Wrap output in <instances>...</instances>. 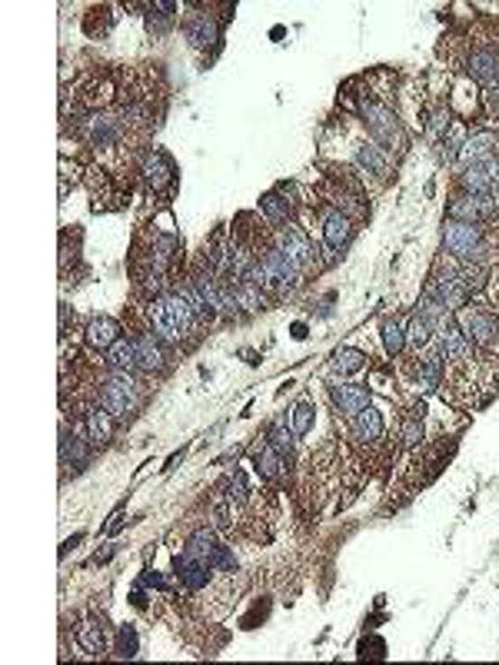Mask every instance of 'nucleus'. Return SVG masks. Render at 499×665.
Instances as JSON below:
<instances>
[{"label":"nucleus","instance_id":"obj_30","mask_svg":"<svg viewBox=\"0 0 499 665\" xmlns=\"http://www.w3.org/2000/svg\"><path fill=\"white\" fill-rule=\"evenodd\" d=\"M114 655L117 659H137L140 655V635L134 625H120L117 629V639H114Z\"/></svg>","mask_w":499,"mask_h":665},{"label":"nucleus","instance_id":"obj_23","mask_svg":"<svg viewBox=\"0 0 499 665\" xmlns=\"http://www.w3.org/2000/svg\"><path fill=\"white\" fill-rule=\"evenodd\" d=\"M104 366L106 370H117V373H140V359H137V349H134V339L120 337L117 343L104 353Z\"/></svg>","mask_w":499,"mask_h":665},{"label":"nucleus","instance_id":"obj_28","mask_svg":"<svg viewBox=\"0 0 499 665\" xmlns=\"http://www.w3.org/2000/svg\"><path fill=\"white\" fill-rule=\"evenodd\" d=\"M383 343H386V353L400 356L406 349V323L403 317H386L383 319Z\"/></svg>","mask_w":499,"mask_h":665},{"label":"nucleus","instance_id":"obj_14","mask_svg":"<svg viewBox=\"0 0 499 665\" xmlns=\"http://www.w3.org/2000/svg\"><path fill=\"white\" fill-rule=\"evenodd\" d=\"M77 649L87 655V659H100V655H106V649H110V629H106V619L104 615H84L80 619V625H77Z\"/></svg>","mask_w":499,"mask_h":665},{"label":"nucleus","instance_id":"obj_2","mask_svg":"<svg viewBox=\"0 0 499 665\" xmlns=\"http://www.w3.org/2000/svg\"><path fill=\"white\" fill-rule=\"evenodd\" d=\"M150 390H153L150 376H143V373L106 370L104 376L94 380V400L106 406L120 422H130L134 416H140V410L147 406Z\"/></svg>","mask_w":499,"mask_h":665},{"label":"nucleus","instance_id":"obj_19","mask_svg":"<svg viewBox=\"0 0 499 665\" xmlns=\"http://www.w3.org/2000/svg\"><path fill=\"white\" fill-rule=\"evenodd\" d=\"M329 396H333L337 410H340L347 420H353L356 412H363L370 406V390H366V386H356V383H333V386H329Z\"/></svg>","mask_w":499,"mask_h":665},{"label":"nucleus","instance_id":"obj_4","mask_svg":"<svg viewBox=\"0 0 499 665\" xmlns=\"http://www.w3.org/2000/svg\"><path fill=\"white\" fill-rule=\"evenodd\" d=\"M360 110L363 124L370 127L373 140L380 143L383 150H393V153H403L406 150V130H403V120L396 116V110L390 104H383V100H376L373 94H353V104Z\"/></svg>","mask_w":499,"mask_h":665},{"label":"nucleus","instance_id":"obj_9","mask_svg":"<svg viewBox=\"0 0 499 665\" xmlns=\"http://www.w3.org/2000/svg\"><path fill=\"white\" fill-rule=\"evenodd\" d=\"M130 339H134V349H137L140 373H143V376H163V373L171 370V346H167L147 323L134 327Z\"/></svg>","mask_w":499,"mask_h":665},{"label":"nucleus","instance_id":"obj_24","mask_svg":"<svg viewBox=\"0 0 499 665\" xmlns=\"http://www.w3.org/2000/svg\"><path fill=\"white\" fill-rule=\"evenodd\" d=\"M433 343H436V329L430 327V319H423L413 309V317H410V323H406V346L420 356V353H423L426 346H433Z\"/></svg>","mask_w":499,"mask_h":665},{"label":"nucleus","instance_id":"obj_11","mask_svg":"<svg viewBox=\"0 0 499 665\" xmlns=\"http://www.w3.org/2000/svg\"><path fill=\"white\" fill-rule=\"evenodd\" d=\"M80 426H84L87 439L94 443V449H100V446L114 443L120 420L106 410V406H100L97 400H87L84 406H80Z\"/></svg>","mask_w":499,"mask_h":665},{"label":"nucleus","instance_id":"obj_3","mask_svg":"<svg viewBox=\"0 0 499 665\" xmlns=\"http://www.w3.org/2000/svg\"><path fill=\"white\" fill-rule=\"evenodd\" d=\"M443 254H449L459 263H499V250L493 246V233L483 223H443Z\"/></svg>","mask_w":499,"mask_h":665},{"label":"nucleus","instance_id":"obj_8","mask_svg":"<svg viewBox=\"0 0 499 665\" xmlns=\"http://www.w3.org/2000/svg\"><path fill=\"white\" fill-rule=\"evenodd\" d=\"M140 177H143V190L153 200H171L177 193V167L167 150H150L143 163H140Z\"/></svg>","mask_w":499,"mask_h":665},{"label":"nucleus","instance_id":"obj_13","mask_svg":"<svg viewBox=\"0 0 499 665\" xmlns=\"http://www.w3.org/2000/svg\"><path fill=\"white\" fill-rule=\"evenodd\" d=\"M183 37L190 41V47H197V51H203V47H217L220 43V37H224V23L217 21L213 14H207V7H200V4H193V14H187L183 17Z\"/></svg>","mask_w":499,"mask_h":665},{"label":"nucleus","instance_id":"obj_22","mask_svg":"<svg viewBox=\"0 0 499 665\" xmlns=\"http://www.w3.org/2000/svg\"><path fill=\"white\" fill-rule=\"evenodd\" d=\"M499 153V134L496 130H479L473 137H467L463 150H459V160L463 163H476V160H489Z\"/></svg>","mask_w":499,"mask_h":665},{"label":"nucleus","instance_id":"obj_10","mask_svg":"<svg viewBox=\"0 0 499 665\" xmlns=\"http://www.w3.org/2000/svg\"><path fill=\"white\" fill-rule=\"evenodd\" d=\"M90 456H94V443L87 439L84 426H80V420L74 422V429H70V422H64L60 426V473H64V479L70 473H84L87 463H90Z\"/></svg>","mask_w":499,"mask_h":665},{"label":"nucleus","instance_id":"obj_12","mask_svg":"<svg viewBox=\"0 0 499 665\" xmlns=\"http://www.w3.org/2000/svg\"><path fill=\"white\" fill-rule=\"evenodd\" d=\"M319 223H323V244H327V250H329V260L337 263V256L347 254V246L353 244L356 226H353L350 217H343V213L333 210V207H323Z\"/></svg>","mask_w":499,"mask_h":665},{"label":"nucleus","instance_id":"obj_33","mask_svg":"<svg viewBox=\"0 0 499 665\" xmlns=\"http://www.w3.org/2000/svg\"><path fill=\"white\" fill-rule=\"evenodd\" d=\"M493 183H496V193H499V153L493 157Z\"/></svg>","mask_w":499,"mask_h":665},{"label":"nucleus","instance_id":"obj_5","mask_svg":"<svg viewBox=\"0 0 499 665\" xmlns=\"http://www.w3.org/2000/svg\"><path fill=\"white\" fill-rule=\"evenodd\" d=\"M423 293L436 296L447 309H463L469 303V293L459 283V260H453L449 254H439L433 260V270L426 276V290Z\"/></svg>","mask_w":499,"mask_h":665},{"label":"nucleus","instance_id":"obj_25","mask_svg":"<svg viewBox=\"0 0 499 665\" xmlns=\"http://www.w3.org/2000/svg\"><path fill=\"white\" fill-rule=\"evenodd\" d=\"M173 21H177V4H171V0L147 4V23H150V33H153V37H163V33L173 27Z\"/></svg>","mask_w":499,"mask_h":665},{"label":"nucleus","instance_id":"obj_20","mask_svg":"<svg viewBox=\"0 0 499 665\" xmlns=\"http://www.w3.org/2000/svg\"><path fill=\"white\" fill-rule=\"evenodd\" d=\"M353 426V439H360L363 446H376L386 433V426H383V412L376 406H366L363 412H356L350 420Z\"/></svg>","mask_w":499,"mask_h":665},{"label":"nucleus","instance_id":"obj_16","mask_svg":"<svg viewBox=\"0 0 499 665\" xmlns=\"http://www.w3.org/2000/svg\"><path fill=\"white\" fill-rule=\"evenodd\" d=\"M254 466H256V473H260V479L270 483V486H283V483H287V469H290L287 459L276 453L266 439H260V443L254 446Z\"/></svg>","mask_w":499,"mask_h":665},{"label":"nucleus","instance_id":"obj_26","mask_svg":"<svg viewBox=\"0 0 499 665\" xmlns=\"http://www.w3.org/2000/svg\"><path fill=\"white\" fill-rule=\"evenodd\" d=\"M266 443L273 446L276 453L283 456V459H293V453H297V433L287 426V420H276L273 426H270V433H266Z\"/></svg>","mask_w":499,"mask_h":665},{"label":"nucleus","instance_id":"obj_29","mask_svg":"<svg viewBox=\"0 0 499 665\" xmlns=\"http://www.w3.org/2000/svg\"><path fill=\"white\" fill-rule=\"evenodd\" d=\"M287 426L293 429V433H297V439H303V436L313 429V402H310V400L293 402V406H290V412H287Z\"/></svg>","mask_w":499,"mask_h":665},{"label":"nucleus","instance_id":"obj_18","mask_svg":"<svg viewBox=\"0 0 499 665\" xmlns=\"http://www.w3.org/2000/svg\"><path fill=\"white\" fill-rule=\"evenodd\" d=\"M353 150H356V163H360L366 173H373V177L383 180V183L393 177V157H390V153H386L380 143H373V140H360V143H356Z\"/></svg>","mask_w":499,"mask_h":665},{"label":"nucleus","instance_id":"obj_32","mask_svg":"<svg viewBox=\"0 0 499 665\" xmlns=\"http://www.w3.org/2000/svg\"><path fill=\"white\" fill-rule=\"evenodd\" d=\"M120 522H124V509H117V513H114V519L106 522V532H117V529H120Z\"/></svg>","mask_w":499,"mask_h":665},{"label":"nucleus","instance_id":"obj_17","mask_svg":"<svg viewBox=\"0 0 499 665\" xmlns=\"http://www.w3.org/2000/svg\"><path fill=\"white\" fill-rule=\"evenodd\" d=\"M117 339H120V323L114 317H100V313H94V317L87 319V327H84L87 349H94V353H106V349L114 346Z\"/></svg>","mask_w":499,"mask_h":665},{"label":"nucleus","instance_id":"obj_27","mask_svg":"<svg viewBox=\"0 0 499 665\" xmlns=\"http://www.w3.org/2000/svg\"><path fill=\"white\" fill-rule=\"evenodd\" d=\"M370 359L363 349H353V346H343L333 353V363H329V370L337 373V376H353V373H360Z\"/></svg>","mask_w":499,"mask_h":665},{"label":"nucleus","instance_id":"obj_7","mask_svg":"<svg viewBox=\"0 0 499 665\" xmlns=\"http://www.w3.org/2000/svg\"><path fill=\"white\" fill-rule=\"evenodd\" d=\"M459 333L479 349H493L499 339V313L486 303H467L463 309L453 313Z\"/></svg>","mask_w":499,"mask_h":665},{"label":"nucleus","instance_id":"obj_15","mask_svg":"<svg viewBox=\"0 0 499 665\" xmlns=\"http://www.w3.org/2000/svg\"><path fill=\"white\" fill-rule=\"evenodd\" d=\"M467 74H469V80H476V84H483V87L493 84L499 77V47H493V43L473 47L467 57Z\"/></svg>","mask_w":499,"mask_h":665},{"label":"nucleus","instance_id":"obj_31","mask_svg":"<svg viewBox=\"0 0 499 665\" xmlns=\"http://www.w3.org/2000/svg\"><path fill=\"white\" fill-rule=\"evenodd\" d=\"M114 21H117V14H110V7H94V11L87 14L84 31L90 33V37H106L110 27H114Z\"/></svg>","mask_w":499,"mask_h":665},{"label":"nucleus","instance_id":"obj_21","mask_svg":"<svg viewBox=\"0 0 499 665\" xmlns=\"http://www.w3.org/2000/svg\"><path fill=\"white\" fill-rule=\"evenodd\" d=\"M459 183H463L467 193H496V183H493V157L476 160V163H463Z\"/></svg>","mask_w":499,"mask_h":665},{"label":"nucleus","instance_id":"obj_6","mask_svg":"<svg viewBox=\"0 0 499 665\" xmlns=\"http://www.w3.org/2000/svg\"><path fill=\"white\" fill-rule=\"evenodd\" d=\"M273 240L276 246L287 254V260L293 266H297V273L307 280V276H317L319 270H327V260H319V250L313 246V240H310L307 233L300 230L297 223H287V226H280V230H273Z\"/></svg>","mask_w":499,"mask_h":665},{"label":"nucleus","instance_id":"obj_1","mask_svg":"<svg viewBox=\"0 0 499 665\" xmlns=\"http://www.w3.org/2000/svg\"><path fill=\"white\" fill-rule=\"evenodd\" d=\"M140 319H143L173 353H183V349L197 346V339L210 329L203 323L200 313L190 307V300H187L180 290H173V286L167 293L153 296V300H143Z\"/></svg>","mask_w":499,"mask_h":665}]
</instances>
